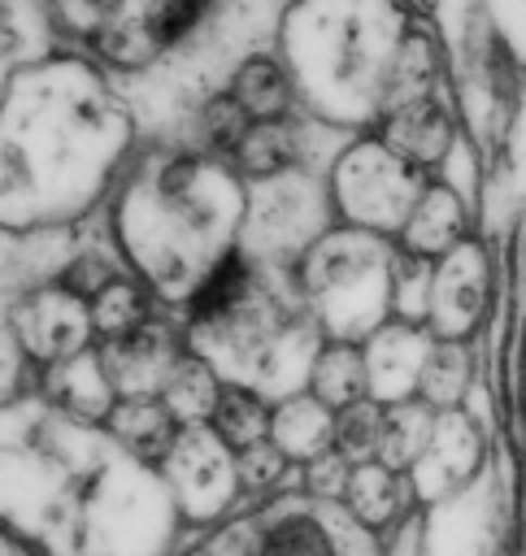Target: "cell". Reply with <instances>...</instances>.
Here are the masks:
<instances>
[{
	"instance_id": "11",
	"label": "cell",
	"mask_w": 526,
	"mask_h": 556,
	"mask_svg": "<svg viewBox=\"0 0 526 556\" xmlns=\"http://www.w3.org/2000/svg\"><path fill=\"white\" fill-rule=\"evenodd\" d=\"M113 434L139 456V460H161L170 447H174V408L170 404H156L148 395H135V400H122L109 417Z\"/></svg>"
},
{
	"instance_id": "3",
	"label": "cell",
	"mask_w": 526,
	"mask_h": 556,
	"mask_svg": "<svg viewBox=\"0 0 526 556\" xmlns=\"http://www.w3.org/2000/svg\"><path fill=\"white\" fill-rule=\"evenodd\" d=\"M178 343L165 326H139L122 339H109L104 352H100V365H104V378L117 395L135 400V395H148L156 387L170 382L174 365H178Z\"/></svg>"
},
{
	"instance_id": "21",
	"label": "cell",
	"mask_w": 526,
	"mask_h": 556,
	"mask_svg": "<svg viewBox=\"0 0 526 556\" xmlns=\"http://www.w3.org/2000/svg\"><path fill=\"white\" fill-rule=\"evenodd\" d=\"M217 378L209 374V365L200 361H178L170 382H165V395H170V408L174 417H209L213 404H217Z\"/></svg>"
},
{
	"instance_id": "1",
	"label": "cell",
	"mask_w": 526,
	"mask_h": 556,
	"mask_svg": "<svg viewBox=\"0 0 526 556\" xmlns=\"http://www.w3.org/2000/svg\"><path fill=\"white\" fill-rule=\"evenodd\" d=\"M426 191V169L387 139L361 143L339 161V204L365 230H400Z\"/></svg>"
},
{
	"instance_id": "22",
	"label": "cell",
	"mask_w": 526,
	"mask_h": 556,
	"mask_svg": "<svg viewBox=\"0 0 526 556\" xmlns=\"http://www.w3.org/2000/svg\"><path fill=\"white\" fill-rule=\"evenodd\" d=\"M256 556H335V543L313 517H283L265 530Z\"/></svg>"
},
{
	"instance_id": "14",
	"label": "cell",
	"mask_w": 526,
	"mask_h": 556,
	"mask_svg": "<svg viewBox=\"0 0 526 556\" xmlns=\"http://www.w3.org/2000/svg\"><path fill=\"white\" fill-rule=\"evenodd\" d=\"M274 430H278V447L287 456H322L326 447H335V408L322 404L317 395H304V400H291L278 417H274Z\"/></svg>"
},
{
	"instance_id": "17",
	"label": "cell",
	"mask_w": 526,
	"mask_h": 556,
	"mask_svg": "<svg viewBox=\"0 0 526 556\" xmlns=\"http://www.w3.org/2000/svg\"><path fill=\"white\" fill-rule=\"evenodd\" d=\"M248 291H252V269H248L243 256L230 252V256H222V261L209 269V278L196 287V295H191V317H196V321H217V317L235 313Z\"/></svg>"
},
{
	"instance_id": "4",
	"label": "cell",
	"mask_w": 526,
	"mask_h": 556,
	"mask_svg": "<svg viewBox=\"0 0 526 556\" xmlns=\"http://www.w3.org/2000/svg\"><path fill=\"white\" fill-rule=\"evenodd\" d=\"M430 334L417 330V321H391L374 334L365 361H370V395H378L383 404L409 400L417 395V378L430 352Z\"/></svg>"
},
{
	"instance_id": "12",
	"label": "cell",
	"mask_w": 526,
	"mask_h": 556,
	"mask_svg": "<svg viewBox=\"0 0 526 556\" xmlns=\"http://www.w3.org/2000/svg\"><path fill=\"white\" fill-rule=\"evenodd\" d=\"M313 395L335 413L361 395H370V361L352 343H330L313 361Z\"/></svg>"
},
{
	"instance_id": "2",
	"label": "cell",
	"mask_w": 526,
	"mask_h": 556,
	"mask_svg": "<svg viewBox=\"0 0 526 556\" xmlns=\"http://www.w3.org/2000/svg\"><path fill=\"white\" fill-rule=\"evenodd\" d=\"M491 295V265L487 252L465 239L448 256L435 261V287H430V334L435 339H469L487 313Z\"/></svg>"
},
{
	"instance_id": "15",
	"label": "cell",
	"mask_w": 526,
	"mask_h": 556,
	"mask_svg": "<svg viewBox=\"0 0 526 556\" xmlns=\"http://www.w3.org/2000/svg\"><path fill=\"white\" fill-rule=\"evenodd\" d=\"M209 421H213V434L226 443V447H235V452H243V447H252V443H261L265 434H270V408L261 404V395L256 391H243V387H222L217 391V404H213V413H209Z\"/></svg>"
},
{
	"instance_id": "23",
	"label": "cell",
	"mask_w": 526,
	"mask_h": 556,
	"mask_svg": "<svg viewBox=\"0 0 526 556\" xmlns=\"http://www.w3.org/2000/svg\"><path fill=\"white\" fill-rule=\"evenodd\" d=\"M204 135H209V143L213 148H239V139L248 135V126H252V117H248V109L235 100V96H217V100H209L204 104Z\"/></svg>"
},
{
	"instance_id": "7",
	"label": "cell",
	"mask_w": 526,
	"mask_h": 556,
	"mask_svg": "<svg viewBox=\"0 0 526 556\" xmlns=\"http://www.w3.org/2000/svg\"><path fill=\"white\" fill-rule=\"evenodd\" d=\"M383 139H387L400 156H409L413 165H422V169L448 161V152L456 148L452 117H448V109H443L435 96L391 104V109H387V122H383Z\"/></svg>"
},
{
	"instance_id": "13",
	"label": "cell",
	"mask_w": 526,
	"mask_h": 556,
	"mask_svg": "<svg viewBox=\"0 0 526 556\" xmlns=\"http://www.w3.org/2000/svg\"><path fill=\"white\" fill-rule=\"evenodd\" d=\"M348 508L356 513L361 526H387L400 504H404V482H400V469L383 465V460H361L352 465V478H348V491H343Z\"/></svg>"
},
{
	"instance_id": "5",
	"label": "cell",
	"mask_w": 526,
	"mask_h": 556,
	"mask_svg": "<svg viewBox=\"0 0 526 556\" xmlns=\"http://www.w3.org/2000/svg\"><path fill=\"white\" fill-rule=\"evenodd\" d=\"M17 330L26 339V348L43 361L57 356H74L87 339V313H83V295H74L70 287L57 291H39L17 308Z\"/></svg>"
},
{
	"instance_id": "18",
	"label": "cell",
	"mask_w": 526,
	"mask_h": 556,
	"mask_svg": "<svg viewBox=\"0 0 526 556\" xmlns=\"http://www.w3.org/2000/svg\"><path fill=\"white\" fill-rule=\"evenodd\" d=\"M383 421H387V404L383 400H352L335 413V452H343L352 465L361 460H378L383 447Z\"/></svg>"
},
{
	"instance_id": "27",
	"label": "cell",
	"mask_w": 526,
	"mask_h": 556,
	"mask_svg": "<svg viewBox=\"0 0 526 556\" xmlns=\"http://www.w3.org/2000/svg\"><path fill=\"white\" fill-rule=\"evenodd\" d=\"M0 26H4V9H0Z\"/></svg>"
},
{
	"instance_id": "20",
	"label": "cell",
	"mask_w": 526,
	"mask_h": 556,
	"mask_svg": "<svg viewBox=\"0 0 526 556\" xmlns=\"http://www.w3.org/2000/svg\"><path fill=\"white\" fill-rule=\"evenodd\" d=\"M148 321V300L139 287L130 282H109L100 295H91V326L104 334V339H122L130 330H139Z\"/></svg>"
},
{
	"instance_id": "19",
	"label": "cell",
	"mask_w": 526,
	"mask_h": 556,
	"mask_svg": "<svg viewBox=\"0 0 526 556\" xmlns=\"http://www.w3.org/2000/svg\"><path fill=\"white\" fill-rule=\"evenodd\" d=\"M230 96H235V100L248 109V117H252V122H265V117H287V104H291V87H287L283 70H278L274 61H265V56L248 61V65L235 74Z\"/></svg>"
},
{
	"instance_id": "9",
	"label": "cell",
	"mask_w": 526,
	"mask_h": 556,
	"mask_svg": "<svg viewBox=\"0 0 526 556\" xmlns=\"http://www.w3.org/2000/svg\"><path fill=\"white\" fill-rule=\"evenodd\" d=\"M469 382H474V348L465 339H435L417 378V400H426L435 413H448L461 408Z\"/></svg>"
},
{
	"instance_id": "8",
	"label": "cell",
	"mask_w": 526,
	"mask_h": 556,
	"mask_svg": "<svg viewBox=\"0 0 526 556\" xmlns=\"http://www.w3.org/2000/svg\"><path fill=\"white\" fill-rule=\"evenodd\" d=\"M478 465H483V434L474 430V421L461 408H448V413H439L435 439L413 469L439 478V491H456L474 478Z\"/></svg>"
},
{
	"instance_id": "25",
	"label": "cell",
	"mask_w": 526,
	"mask_h": 556,
	"mask_svg": "<svg viewBox=\"0 0 526 556\" xmlns=\"http://www.w3.org/2000/svg\"><path fill=\"white\" fill-rule=\"evenodd\" d=\"M348 478H352V460L335 447H326L322 456L309 460V491L322 495V500H343Z\"/></svg>"
},
{
	"instance_id": "24",
	"label": "cell",
	"mask_w": 526,
	"mask_h": 556,
	"mask_svg": "<svg viewBox=\"0 0 526 556\" xmlns=\"http://www.w3.org/2000/svg\"><path fill=\"white\" fill-rule=\"evenodd\" d=\"M287 460H291V456H287L278 443L261 439V443H252V447L239 452V478H243L248 486H274V482L283 478Z\"/></svg>"
},
{
	"instance_id": "16",
	"label": "cell",
	"mask_w": 526,
	"mask_h": 556,
	"mask_svg": "<svg viewBox=\"0 0 526 556\" xmlns=\"http://www.w3.org/2000/svg\"><path fill=\"white\" fill-rule=\"evenodd\" d=\"M235 156H239V165L248 174L265 178V174L287 169L300 156V135H296V126L287 117H265V122H252L248 126V135L239 139Z\"/></svg>"
},
{
	"instance_id": "10",
	"label": "cell",
	"mask_w": 526,
	"mask_h": 556,
	"mask_svg": "<svg viewBox=\"0 0 526 556\" xmlns=\"http://www.w3.org/2000/svg\"><path fill=\"white\" fill-rule=\"evenodd\" d=\"M435 421H439L435 408H430L426 400H417V395L387 404L378 460L391 465V469H400V473H409V469L426 456V447H430V439H435Z\"/></svg>"
},
{
	"instance_id": "6",
	"label": "cell",
	"mask_w": 526,
	"mask_h": 556,
	"mask_svg": "<svg viewBox=\"0 0 526 556\" xmlns=\"http://www.w3.org/2000/svg\"><path fill=\"white\" fill-rule=\"evenodd\" d=\"M469 239V208H465V195L456 187H443V182H426V191L417 195L409 222L400 226V243L404 252L413 256H426V261H439L448 256L456 243Z\"/></svg>"
},
{
	"instance_id": "26",
	"label": "cell",
	"mask_w": 526,
	"mask_h": 556,
	"mask_svg": "<svg viewBox=\"0 0 526 556\" xmlns=\"http://www.w3.org/2000/svg\"><path fill=\"white\" fill-rule=\"evenodd\" d=\"M109 282H113V274H109L100 261H91V256H87V261H78V265L65 274V282H61V287H70L74 295H100Z\"/></svg>"
}]
</instances>
